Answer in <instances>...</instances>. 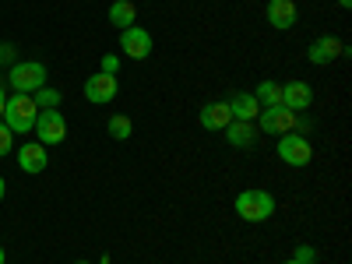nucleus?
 I'll list each match as a JSON object with an SVG mask.
<instances>
[{
	"mask_svg": "<svg viewBox=\"0 0 352 264\" xmlns=\"http://www.w3.org/2000/svg\"><path fill=\"white\" fill-rule=\"evenodd\" d=\"M36 116H39V106H36V99L32 96H8V106H4V116L0 120L8 124V131L11 134H32V127H36Z\"/></svg>",
	"mask_w": 352,
	"mask_h": 264,
	"instance_id": "1",
	"label": "nucleus"
},
{
	"mask_svg": "<svg viewBox=\"0 0 352 264\" xmlns=\"http://www.w3.org/2000/svg\"><path fill=\"white\" fill-rule=\"evenodd\" d=\"M232 208H236V215L243 222H268L275 215V194L268 190H240L236 201H232Z\"/></svg>",
	"mask_w": 352,
	"mask_h": 264,
	"instance_id": "2",
	"label": "nucleus"
},
{
	"mask_svg": "<svg viewBox=\"0 0 352 264\" xmlns=\"http://www.w3.org/2000/svg\"><path fill=\"white\" fill-rule=\"evenodd\" d=\"M46 81H50V71H46V64H39V60H18V64H11V71H8V85L14 88L18 96L39 92Z\"/></svg>",
	"mask_w": 352,
	"mask_h": 264,
	"instance_id": "3",
	"label": "nucleus"
},
{
	"mask_svg": "<svg viewBox=\"0 0 352 264\" xmlns=\"http://www.w3.org/2000/svg\"><path fill=\"white\" fill-rule=\"evenodd\" d=\"M254 124H257L261 134H289V131H296L300 113H292V109H285V106H264V109L257 113Z\"/></svg>",
	"mask_w": 352,
	"mask_h": 264,
	"instance_id": "4",
	"label": "nucleus"
},
{
	"mask_svg": "<svg viewBox=\"0 0 352 264\" xmlns=\"http://www.w3.org/2000/svg\"><path fill=\"white\" fill-rule=\"evenodd\" d=\"M278 159L285 162V166H292V169H303V166H310V159H314V148H310V141L303 138V134H282L278 138Z\"/></svg>",
	"mask_w": 352,
	"mask_h": 264,
	"instance_id": "5",
	"label": "nucleus"
},
{
	"mask_svg": "<svg viewBox=\"0 0 352 264\" xmlns=\"http://www.w3.org/2000/svg\"><path fill=\"white\" fill-rule=\"evenodd\" d=\"M36 138L43 141V144H60L64 138H67V120H64V113L60 109H39V116H36Z\"/></svg>",
	"mask_w": 352,
	"mask_h": 264,
	"instance_id": "6",
	"label": "nucleus"
},
{
	"mask_svg": "<svg viewBox=\"0 0 352 264\" xmlns=\"http://www.w3.org/2000/svg\"><path fill=\"white\" fill-rule=\"evenodd\" d=\"M116 92H120V81H116V74H102L96 71L92 78H85V99L96 102V106H109L116 99Z\"/></svg>",
	"mask_w": 352,
	"mask_h": 264,
	"instance_id": "7",
	"label": "nucleus"
},
{
	"mask_svg": "<svg viewBox=\"0 0 352 264\" xmlns=\"http://www.w3.org/2000/svg\"><path fill=\"white\" fill-rule=\"evenodd\" d=\"M120 50L124 56H131V60H148L152 56V32L141 25H131L120 32Z\"/></svg>",
	"mask_w": 352,
	"mask_h": 264,
	"instance_id": "8",
	"label": "nucleus"
},
{
	"mask_svg": "<svg viewBox=\"0 0 352 264\" xmlns=\"http://www.w3.org/2000/svg\"><path fill=\"white\" fill-rule=\"evenodd\" d=\"M345 53H349V46H345L342 39H335V36H317V39L307 46V60L317 64V67H328L331 60H338V56H345Z\"/></svg>",
	"mask_w": 352,
	"mask_h": 264,
	"instance_id": "9",
	"label": "nucleus"
},
{
	"mask_svg": "<svg viewBox=\"0 0 352 264\" xmlns=\"http://www.w3.org/2000/svg\"><path fill=\"white\" fill-rule=\"evenodd\" d=\"M282 106L285 109H292V113H307L310 106H314V88L307 85V81H285L282 85Z\"/></svg>",
	"mask_w": 352,
	"mask_h": 264,
	"instance_id": "10",
	"label": "nucleus"
},
{
	"mask_svg": "<svg viewBox=\"0 0 352 264\" xmlns=\"http://www.w3.org/2000/svg\"><path fill=\"white\" fill-rule=\"evenodd\" d=\"M50 166V152H46V144L43 141H25L21 148H18V169L21 173H43Z\"/></svg>",
	"mask_w": 352,
	"mask_h": 264,
	"instance_id": "11",
	"label": "nucleus"
},
{
	"mask_svg": "<svg viewBox=\"0 0 352 264\" xmlns=\"http://www.w3.org/2000/svg\"><path fill=\"white\" fill-rule=\"evenodd\" d=\"M264 14H268V25H272V28H278V32H289V28L300 21L296 0H268Z\"/></svg>",
	"mask_w": 352,
	"mask_h": 264,
	"instance_id": "12",
	"label": "nucleus"
},
{
	"mask_svg": "<svg viewBox=\"0 0 352 264\" xmlns=\"http://www.w3.org/2000/svg\"><path fill=\"white\" fill-rule=\"evenodd\" d=\"M222 134H226V141L232 144V148H254L257 138H261L254 120H229V127Z\"/></svg>",
	"mask_w": 352,
	"mask_h": 264,
	"instance_id": "13",
	"label": "nucleus"
},
{
	"mask_svg": "<svg viewBox=\"0 0 352 264\" xmlns=\"http://www.w3.org/2000/svg\"><path fill=\"white\" fill-rule=\"evenodd\" d=\"M232 120V113H229V102L219 99V102H208V106H201V127L204 131H212V134H222Z\"/></svg>",
	"mask_w": 352,
	"mask_h": 264,
	"instance_id": "14",
	"label": "nucleus"
},
{
	"mask_svg": "<svg viewBox=\"0 0 352 264\" xmlns=\"http://www.w3.org/2000/svg\"><path fill=\"white\" fill-rule=\"evenodd\" d=\"M226 102H229L232 120H257V113H261V106H257L254 92H236V96L226 99Z\"/></svg>",
	"mask_w": 352,
	"mask_h": 264,
	"instance_id": "15",
	"label": "nucleus"
},
{
	"mask_svg": "<svg viewBox=\"0 0 352 264\" xmlns=\"http://www.w3.org/2000/svg\"><path fill=\"white\" fill-rule=\"evenodd\" d=\"M138 21V8L131 4V0H113L109 4V25H116L124 32V28H131Z\"/></svg>",
	"mask_w": 352,
	"mask_h": 264,
	"instance_id": "16",
	"label": "nucleus"
},
{
	"mask_svg": "<svg viewBox=\"0 0 352 264\" xmlns=\"http://www.w3.org/2000/svg\"><path fill=\"white\" fill-rule=\"evenodd\" d=\"M254 99H257L261 109H264V106H282V85H278V81H261V85L254 88Z\"/></svg>",
	"mask_w": 352,
	"mask_h": 264,
	"instance_id": "17",
	"label": "nucleus"
},
{
	"mask_svg": "<svg viewBox=\"0 0 352 264\" xmlns=\"http://www.w3.org/2000/svg\"><path fill=\"white\" fill-rule=\"evenodd\" d=\"M106 134H109L113 141H127V138L134 134L131 116H124V113H113V116H109V124H106Z\"/></svg>",
	"mask_w": 352,
	"mask_h": 264,
	"instance_id": "18",
	"label": "nucleus"
},
{
	"mask_svg": "<svg viewBox=\"0 0 352 264\" xmlns=\"http://www.w3.org/2000/svg\"><path fill=\"white\" fill-rule=\"evenodd\" d=\"M32 99H36L39 109H56V106H60V92H56V88H50V85H43L39 92H32Z\"/></svg>",
	"mask_w": 352,
	"mask_h": 264,
	"instance_id": "19",
	"label": "nucleus"
},
{
	"mask_svg": "<svg viewBox=\"0 0 352 264\" xmlns=\"http://www.w3.org/2000/svg\"><path fill=\"white\" fill-rule=\"evenodd\" d=\"M292 261H300V264H317V247L300 243L296 250H292Z\"/></svg>",
	"mask_w": 352,
	"mask_h": 264,
	"instance_id": "20",
	"label": "nucleus"
},
{
	"mask_svg": "<svg viewBox=\"0 0 352 264\" xmlns=\"http://www.w3.org/2000/svg\"><path fill=\"white\" fill-rule=\"evenodd\" d=\"M99 71H102V74H116V71H120V56H116V53H102Z\"/></svg>",
	"mask_w": 352,
	"mask_h": 264,
	"instance_id": "21",
	"label": "nucleus"
},
{
	"mask_svg": "<svg viewBox=\"0 0 352 264\" xmlns=\"http://www.w3.org/2000/svg\"><path fill=\"white\" fill-rule=\"evenodd\" d=\"M11 144H14V134L8 131L4 120H0V155H8V152H11Z\"/></svg>",
	"mask_w": 352,
	"mask_h": 264,
	"instance_id": "22",
	"label": "nucleus"
},
{
	"mask_svg": "<svg viewBox=\"0 0 352 264\" xmlns=\"http://www.w3.org/2000/svg\"><path fill=\"white\" fill-rule=\"evenodd\" d=\"M14 53H18V50H14L11 43H0V64H18Z\"/></svg>",
	"mask_w": 352,
	"mask_h": 264,
	"instance_id": "23",
	"label": "nucleus"
},
{
	"mask_svg": "<svg viewBox=\"0 0 352 264\" xmlns=\"http://www.w3.org/2000/svg\"><path fill=\"white\" fill-rule=\"evenodd\" d=\"M4 106H8V85L0 81V116H4Z\"/></svg>",
	"mask_w": 352,
	"mask_h": 264,
	"instance_id": "24",
	"label": "nucleus"
},
{
	"mask_svg": "<svg viewBox=\"0 0 352 264\" xmlns=\"http://www.w3.org/2000/svg\"><path fill=\"white\" fill-rule=\"evenodd\" d=\"M4 190H8V184H4V176H0V201H4Z\"/></svg>",
	"mask_w": 352,
	"mask_h": 264,
	"instance_id": "25",
	"label": "nucleus"
},
{
	"mask_svg": "<svg viewBox=\"0 0 352 264\" xmlns=\"http://www.w3.org/2000/svg\"><path fill=\"white\" fill-rule=\"evenodd\" d=\"M338 8H345V11H349V8H352V0H338Z\"/></svg>",
	"mask_w": 352,
	"mask_h": 264,
	"instance_id": "26",
	"label": "nucleus"
},
{
	"mask_svg": "<svg viewBox=\"0 0 352 264\" xmlns=\"http://www.w3.org/2000/svg\"><path fill=\"white\" fill-rule=\"evenodd\" d=\"M8 261V254H4V247H0V264H4Z\"/></svg>",
	"mask_w": 352,
	"mask_h": 264,
	"instance_id": "27",
	"label": "nucleus"
},
{
	"mask_svg": "<svg viewBox=\"0 0 352 264\" xmlns=\"http://www.w3.org/2000/svg\"><path fill=\"white\" fill-rule=\"evenodd\" d=\"M282 264H300V261H292V257H289V261H282Z\"/></svg>",
	"mask_w": 352,
	"mask_h": 264,
	"instance_id": "28",
	"label": "nucleus"
},
{
	"mask_svg": "<svg viewBox=\"0 0 352 264\" xmlns=\"http://www.w3.org/2000/svg\"><path fill=\"white\" fill-rule=\"evenodd\" d=\"M74 264H88V261H74Z\"/></svg>",
	"mask_w": 352,
	"mask_h": 264,
	"instance_id": "29",
	"label": "nucleus"
}]
</instances>
